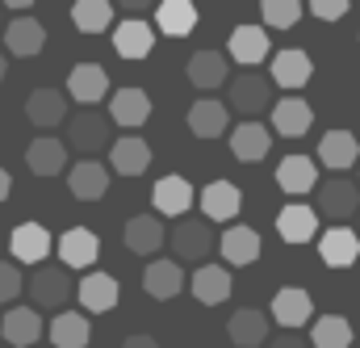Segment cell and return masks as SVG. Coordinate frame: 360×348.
Returning a JSON list of instances; mask_svg holds the SVG:
<instances>
[{"instance_id":"obj_1","label":"cell","mask_w":360,"mask_h":348,"mask_svg":"<svg viewBox=\"0 0 360 348\" xmlns=\"http://www.w3.org/2000/svg\"><path fill=\"white\" fill-rule=\"evenodd\" d=\"M72 281H68V268H51V264H38L30 273V302L34 311H63V302L72 298Z\"/></svg>"},{"instance_id":"obj_2","label":"cell","mask_w":360,"mask_h":348,"mask_svg":"<svg viewBox=\"0 0 360 348\" xmlns=\"http://www.w3.org/2000/svg\"><path fill=\"white\" fill-rule=\"evenodd\" d=\"M168 244H172V252H176L180 261H205L218 248L214 227L205 218H180L176 227H172V235H168Z\"/></svg>"},{"instance_id":"obj_3","label":"cell","mask_w":360,"mask_h":348,"mask_svg":"<svg viewBox=\"0 0 360 348\" xmlns=\"http://www.w3.org/2000/svg\"><path fill=\"white\" fill-rule=\"evenodd\" d=\"M272 80L260 76V72H243L235 85H231V109H239L243 118H256L272 105Z\"/></svg>"},{"instance_id":"obj_4","label":"cell","mask_w":360,"mask_h":348,"mask_svg":"<svg viewBox=\"0 0 360 348\" xmlns=\"http://www.w3.org/2000/svg\"><path fill=\"white\" fill-rule=\"evenodd\" d=\"M319 193V214H327V218H352L360 210V189L348 180V176H331V180H323V185H314Z\"/></svg>"},{"instance_id":"obj_5","label":"cell","mask_w":360,"mask_h":348,"mask_svg":"<svg viewBox=\"0 0 360 348\" xmlns=\"http://www.w3.org/2000/svg\"><path fill=\"white\" fill-rule=\"evenodd\" d=\"M109 118L105 113H96V109H80L72 122H68V143L76 147V151H84V156H92V151H101V147H109Z\"/></svg>"},{"instance_id":"obj_6","label":"cell","mask_w":360,"mask_h":348,"mask_svg":"<svg viewBox=\"0 0 360 348\" xmlns=\"http://www.w3.org/2000/svg\"><path fill=\"white\" fill-rule=\"evenodd\" d=\"M188 290H193L197 302L218 306V302H226L235 294V281H231V268L226 264H197L193 277H188Z\"/></svg>"},{"instance_id":"obj_7","label":"cell","mask_w":360,"mask_h":348,"mask_svg":"<svg viewBox=\"0 0 360 348\" xmlns=\"http://www.w3.org/2000/svg\"><path fill=\"white\" fill-rule=\"evenodd\" d=\"M51 248H55V240H51V231L42 223H21L8 235V252H13V261H21V264H42L51 256Z\"/></svg>"},{"instance_id":"obj_8","label":"cell","mask_w":360,"mask_h":348,"mask_svg":"<svg viewBox=\"0 0 360 348\" xmlns=\"http://www.w3.org/2000/svg\"><path fill=\"white\" fill-rule=\"evenodd\" d=\"M243 210V189L231 185V180H210L201 189V214L205 223H231L235 214Z\"/></svg>"},{"instance_id":"obj_9","label":"cell","mask_w":360,"mask_h":348,"mask_svg":"<svg viewBox=\"0 0 360 348\" xmlns=\"http://www.w3.org/2000/svg\"><path fill=\"white\" fill-rule=\"evenodd\" d=\"M42 315L34 311V306H8L4 311V319H0V336H4V344L13 348H30L42 340Z\"/></svg>"},{"instance_id":"obj_10","label":"cell","mask_w":360,"mask_h":348,"mask_svg":"<svg viewBox=\"0 0 360 348\" xmlns=\"http://www.w3.org/2000/svg\"><path fill=\"white\" fill-rule=\"evenodd\" d=\"M151 46H155V30H151L143 17H126L122 25H113V51H117L122 59L139 63V59L151 55Z\"/></svg>"},{"instance_id":"obj_11","label":"cell","mask_w":360,"mask_h":348,"mask_svg":"<svg viewBox=\"0 0 360 348\" xmlns=\"http://www.w3.org/2000/svg\"><path fill=\"white\" fill-rule=\"evenodd\" d=\"M147 118H151V97L143 88H117L113 92V101H109V122L113 126H126L134 135L139 126H147Z\"/></svg>"},{"instance_id":"obj_12","label":"cell","mask_w":360,"mask_h":348,"mask_svg":"<svg viewBox=\"0 0 360 348\" xmlns=\"http://www.w3.org/2000/svg\"><path fill=\"white\" fill-rule=\"evenodd\" d=\"M272 319L281 328H306L314 319V298L302 285H285L272 294Z\"/></svg>"},{"instance_id":"obj_13","label":"cell","mask_w":360,"mask_h":348,"mask_svg":"<svg viewBox=\"0 0 360 348\" xmlns=\"http://www.w3.org/2000/svg\"><path fill=\"white\" fill-rule=\"evenodd\" d=\"M269 63H272L269 80L276 88H289V92H297L302 85H310V76H314V59H310L306 51H293V46H289V51H276Z\"/></svg>"},{"instance_id":"obj_14","label":"cell","mask_w":360,"mask_h":348,"mask_svg":"<svg viewBox=\"0 0 360 348\" xmlns=\"http://www.w3.org/2000/svg\"><path fill=\"white\" fill-rule=\"evenodd\" d=\"M55 252H59L63 268H92L96 256H101V240L92 235L89 227H72V231H63V235H59Z\"/></svg>"},{"instance_id":"obj_15","label":"cell","mask_w":360,"mask_h":348,"mask_svg":"<svg viewBox=\"0 0 360 348\" xmlns=\"http://www.w3.org/2000/svg\"><path fill=\"white\" fill-rule=\"evenodd\" d=\"M272 55V42H269V30L264 25H235L231 30V59L243 63V68H256Z\"/></svg>"},{"instance_id":"obj_16","label":"cell","mask_w":360,"mask_h":348,"mask_svg":"<svg viewBox=\"0 0 360 348\" xmlns=\"http://www.w3.org/2000/svg\"><path fill=\"white\" fill-rule=\"evenodd\" d=\"M310 126H314V109H310L302 97H281V101H272V130H276V135L302 139Z\"/></svg>"},{"instance_id":"obj_17","label":"cell","mask_w":360,"mask_h":348,"mask_svg":"<svg viewBox=\"0 0 360 348\" xmlns=\"http://www.w3.org/2000/svg\"><path fill=\"white\" fill-rule=\"evenodd\" d=\"M276 235L285 244H310L319 235V210L302 206V201H289L281 214H276Z\"/></svg>"},{"instance_id":"obj_18","label":"cell","mask_w":360,"mask_h":348,"mask_svg":"<svg viewBox=\"0 0 360 348\" xmlns=\"http://www.w3.org/2000/svg\"><path fill=\"white\" fill-rule=\"evenodd\" d=\"M122 240H126V248H130L134 256H155V252L164 248V218H160V214H134V218L126 223Z\"/></svg>"},{"instance_id":"obj_19","label":"cell","mask_w":360,"mask_h":348,"mask_svg":"<svg viewBox=\"0 0 360 348\" xmlns=\"http://www.w3.org/2000/svg\"><path fill=\"white\" fill-rule=\"evenodd\" d=\"M319 256L327 268H352L360 256V235L348 231V227H331L319 235Z\"/></svg>"},{"instance_id":"obj_20","label":"cell","mask_w":360,"mask_h":348,"mask_svg":"<svg viewBox=\"0 0 360 348\" xmlns=\"http://www.w3.org/2000/svg\"><path fill=\"white\" fill-rule=\"evenodd\" d=\"M151 201H155V210L164 214V218H184L188 214V206H193V185L184 180V176H160L155 180V189H151Z\"/></svg>"},{"instance_id":"obj_21","label":"cell","mask_w":360,"mask_h":348,"mask_svg":"<svg viewBox=\"0 0 360 348\" xmlns=\"http://www.w3.org/2000/svg\"><path fill=\"white\" fill-rule=\"evenodd\" d=\"M42 46H46V25H42V21H34V17H17V21L4 25V51H8V55L30 59V55H38Z\"/></svg>"},{"instance_id":"obj_22","label":"cell","mask_w":360,"mask_h":348,"mask_svg":"<svg viewBox=\"0 0 360 348\" xmlns=\"http://www.w3.org/2000/svg\"><path fill=\"white\" fill-rule=\"evenodd\" d=\"M25 118L34 126H42V130L63 126V118H68V92H59V88H34L30 101H25Z\"/></svg>"},{"instance_id":"obj_23","label":"cell","mask_w":360,"mask_h":348,"mask_svg":"<svg viewBox=\"0 0 360 348\" xmlns=\"http://www.w3.org/2000/svg\"><path fill=\"white\" fill-rule=\"evenodd\" d=\"M109 164H113L117 176H143L147 168H151V147H147V139L122 135V139L109 147Z\"/></svg>"},{"instance_id":"obj_24","label":"cell","mask_w":360,"mask_h":348,"mask_svg":"<svg viewBox=\"0 0 360 348\" xmlns=\"http://www.w3.org/2000/svg\"><path fill=\"white\" fill-rule=\"evenodd\" d=\"M105 92H109V76H105L101 63H76L72 68V76H68V97L72 101H80L84 109H92Z\"/></svg>"},{"instance_id":"obj_25","label":"cell","mask_w":360,"mask_h":348,"mask_svg":"<svg viewBox=\"0 0 360 348\" xmlns=\"http://www.w3.org/2000/svg\"><path fill=\"white\" fill-rule=\"evenodd\" d=\"M276 185H281V193H293V197L314 193V185H319V164H314L310 156H285V160L276 164Z\"/></svg>"},{"instance_id":"obj_26","label":"cell","mask_w":360,"mask_h":348,"mask_svg":"<svg viewBox=\"0 0 360 348\" xmlns=\"http://www.w3.org/2000/svg\"><path fill=\"white\" fill-rule=\"evenodd\" d=\"M117 277H109V273H84V281H80V290H76V298H80V306L92 311V315H105V311H113L117 306Z\"/></svg>"},{"instance_id":"obj_27","label":"cell","mask_w":360,"mask_h":348,"mask_svg":"<svg viewBox=\"0 0 360 348\" xmlns=\"http://www.w3.org/2000/svg\"><path fill=\"white\" fill-rule=\"evenodd\" d=\"M269 147H272V130L260 126V122H243L231 135V151H235L239 164H260L269 156Z\"/></svg>"},{"instance_id":"obj_28","label":"cell","mask_w":360,"mask_h":348,"mask_svg":"<svg viewBox=\"0 0 360 348\" xmlns=\"http://www.w3.org/2000/svg\"><path fill=\"white\" fill-rule=\"evenodd\" d=\"M319 160L331 168V173H344V168H352L360 160V143L352 130H327L323 139H319Z\"/></svg>"},{"instance_id":"obj_29","label":"cell","mask_w":360,"mask_h":348,"mask_svg":"<svg viewBox=\"0 0 360 348\" xmlns=\"http://www.w3.org/2000/svg\"><path fill=\"white\" fill-rule=\"evenodd\" d=\"M25 164H30L34 176H59L68 168V147H63V139H51V135L34 139V143L25 147Z\"/></svg>"},{"instance_id":"obj_30","label":"cell","mask_w":360,"mask_h":348,"mask_svg":"<svg viewBox=\"0 0 360 348\" xmlns=\"http://www.w3.org/2000/svg\"><path fill=\"white\" fill-rule=\"evenodd\" d=\"M68 189H72V197H80V201H101V197L109 193V168L96 164V160H80V164L68 173Z\"/></svg>"},{"instance_id":"obj_31","label":"cell","mask_w":360,"mask_h":348,"mask_svg":"<svg viewBox=\"0 0 360 348\" xmlns=\"http://www.w3.org/2000/svg\"><path fill=\"white\" fill-rule=\"evenodd\" d=\"M46 336H51L55 348H89L92 328L80 311H59V315L46 323Z\"/></svg>"},{"instance_id":"obj_32","label":"cell","mask_w":360,"mask_h":348,"mask_svg":"<svg viewBox=\"0 0 360 348\" xmlns=\"http://www.w3.org/2000/svg\"><path fill=\"white\" fill-rule=\"evenodd\" d=\"M218 252H222V261H231V268L256 264L260 261V235L252 227H226V235L218 240Z\"/></svg>"},{"instance_id":"obj_33","label":"cell","mask_w":360,"mask_h":348,"mask_svg":"<svg viewBox=\"0 0 360 348\" xmlns=\"http://www.w3.org/2000/svg\"><path fill=\"white\" fill-rule=\"evenodd\" d=\"M143 290L155 298V302H168L184 290V273L176 261H151L143 268Z\"/></svg>"},{"instance_id":"obj_34","label":"cell","mask_w":360,"mask_h":348,"mask_svg":"<svg viewBox=\"0 0 360 348\" xmlns=\"http://www.w3.org/2000/svg\"><path fill=\"white\" fill-rule=\"evenodd\" d=\"M226 332H231V340H235L239 348H260L264 340H269V315L256 311V306H243V311L231 315Z\"/></svg>"},{"instance_id":"obj_35","label":"cell","mask_w":360,"mask_h":348,"mask_svg":"<svg viewBox=\"0 0 360 348\" xmlns=\"http://www.w3.org/2000/svg\"><path fill=\"white\" fill-rule=\"evenodd\" d=\"M155 25L168 38H184L197 25V4L193 0H155Z\"/></svg>"},{"instance_id":"obj_36","label":"cell","mask_w":360,"mask_h":348,"mask_svg":"<svg viewBox=\"0 0 360 348\" xmlns=\"http://www.w3.org/2000/svg\"><path fill=\"white\" fill-rule=\"evenodd\" d=\"M188 130H193L197 139H222V135H226V105L214 101V97L197 101V105L188 109Z\"/></svg>"},{"instance_id":"obj_37","label":"cell","mask_w":360,"mask_h":348,"mask_svg":"<svg viewBox=\"0 0 360 348\" xmlns=\"http://www.w3.org/2000/svg\"><path fill=\"white\" fill-rule=\"evenodd\" d=\"M184 76L197 88H218L226 80V55H218V51H197V55H188Z\"/></svg>"},{"instance_id":"obj_38","label":"cell","mask_w":360,"mask_h":348,"mask_svg":"<svg viewBox=\"0 0 360 348\" xmlns=\"http://www.w3.org/2000/svg\"><path fill=\"white\" fill-rule=\"evenodd\" d=\"M310 348H352V323L344 315H319L310 328Z\"/></svg>"},{"instance_id":"obj_39","label":"cell","mask_w":360,"mask_h":348,"mask_svg":"<svg viewBox=\"0 0 360 348\" xmlns=\"http://www.w3.org/2000/svg\"><path fill=\"white\" fill-rule=\"evenodd\" d=\"M72 21H76L80 34H105L113 25V0H76Z\"/></svg>"},{"instance_id":"obj_40","label":"cell","mask_w":360,"mask_h":348,"mask_svg":"<svg viewBox=\"0 0 360 348\" xmlns=\"http://www.w3.org/2000/svg\"><path fill=\"white\" fill-rule=\"evenodd\" d=\"M302 8H306L302 0H260V17L272 30H293L302 21Z\"/></svg>"},{"instance_id":"obj_41","label":"cell","mask_w":360,"mask_h":348,"mask_svg":"<svg viewBox=\"0 0 360 348\" xmlns=\"http://www.w3.org/2000/svg\"><path fill=\"white\" fill-rule=\"evenodd\" d=\"M25 290V277H21V268L8 261H0V306H8V302H17V294Z\"/></svg>"},{"instance_id":"obj_42","label":"cell","mask_w":360,"mask_h":348,"mask_svg":"<svg viewBox=\"0 0 360 348\" xmlns=\"http://www.w3.org/2000/svg\"><path fill=\"white\" fill-rule=\"evenodd\" d=\"M348 8H352V0H310V13L319 21H340Z\"/></svg>"},{"instance_id":"obj_43","label":"cell","mask_w":360,"mask_h":348,"mask_svg":"<svg viewBox=\"0 0 360 348\" xmlns=\"http://www.w3.org/2000/svg\"><path fill=\"white\" fill-rule=\"evenodd\" d=\"M269 348H310L297 332H289V336H276V340H269Z\"/></svg>"},{"instance_id":"obj_44","label":"cell","mask_w":360,"mask_h":348,"mask_svg":"<svg viewBox=\"0 0 360 348\" xmlns=\"http://www.w3.org/2000/svg\"><path fill=\"white\" fill-rule=\"evenodd\" d=\"M113 4H117V8H126L130 17H139L143 8H155V0H113Z\"/></svg>"},{"instance_id":"obj_45","label":"cell","mask_w":360,"mask_h":348,"mask_svg":"<svg viewBox=\"0 0 360 348\" xmlns=\"http://www.w3.org/2000/svg\"><path fill=\"white\" fill-rule=\"evenodd\" d=\"M122 348H160V344H155V336H126Z\"/></svg>"},{"instance_id":"obj_46","label":"cell","mask_w":360,"mask_h":348,"mask_svg":"<svg viewBox=\"0 0 360 348\" xmlns=\"http://www.w3.org/2000/svg\"><path fill=\"white\" fill-rule=\"evenodd\" d=\"M8 193H13V180H8V173H4V168H0V201H4Z\"/></svg>"},{"instance_id":"obj_47","label":"cell","mask_w":360,"mask_h":348,"mask_svg":"<svg viewBox=\"0 0 360 348\" xmlns=\"http://www.w3.org/2000/svg\"><path fill=\"white\" fill-rule=\"evenodd\" d=\"M0 4H8V8H30L34 0H0Z\"/></svg>"},{"instance_id":"obj_48","label":"cell","mask_w":360,"mask_h":348,"mask_svg":"<svg viewBox=\"0 0 360 348\" xmlns=\"http://www.w3.org/2000/svg\"><path fill=\"white\" fill-rule=\"evenodd\" d=\"M4 72H8V59H4V51H0V80H4Z\"/></svg>"},{"instance_id":"obj_49","label":"cell","mask_w":360,"mask_h":348,"mask_svg":"<svg viewBox=\"0 0 360 348\" xmlns=\"http://www.w3.org/2000/svg\"><path fill=\"white\" fill-rule=\"evenodd\" d=\"M0 25H4V21H0Z\"/></svg>"}]
</instances>
